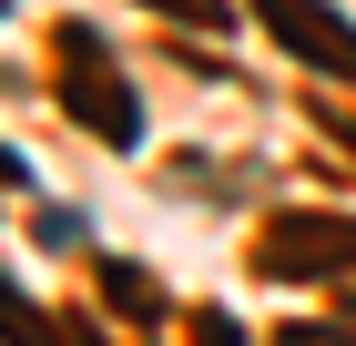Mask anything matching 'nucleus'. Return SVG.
I'll use <instances>...</instances> for the list:
<instances>
[{
	"instance_id": "nucleus-3",
	"label": "nucleus",
	"mask_w": 356,
	"mask_h": 346,
	"mask_svg": "<svg viewBox=\"0 0 356 346\" xmlns=\"http://www.w3.org/2000/svg\"><path fill=\"white\" fill-rule=\"evenodd\" d=\"M265 265H296V275L356 265V224H275V235H265Z\"/></svg>"
},
{
	"instance_id": "nucleus-2",
	"label": "nucleus",
	"mask_w": 356,
	"mask_h": 346,
	"mask_svg": "<svg viewBox=\"0 0 356 346\" xmlns=\"http://www.w3.org/2000/svg\"><path fill=\"white\" fill-rule=\"evenodd\" d=\"M61 72H72V102L92 112V133H133V92H112V72H102V52H92V31H61Z\"/></svg>"
},
{
	"instance_id": "nucleus-1",
	"label": "nucleus",
	"mask_w": 356,
	"mask_h": 346,
	"mask_svg": "<svg viewBox=\"0 0 356 346\" xmlns=\"http://www.w3.org/2000/svg\"><path fill=\"white\" fill-rule=\"evenodd\" d=\"M265 21L285 31V52H305L316 72H336V81H356V31L336 21V10H305V0H265Z\"/></svg>"
},
{
	"instance_id": "nucleus-4",
	"label": "nucleus",
	"mask_w": 356,
	"mask_h": 346,
	"mask_svg": "<svg viewBox=\"0 0 356 346\" xmlns=\"http://www.w3.org/2000/svg\"><path fill=\"white\" fill-rule=\"evenodd\" d=\"M285 346H356V336H336V326H285Z\"/></svg>"
}]
</instances>
